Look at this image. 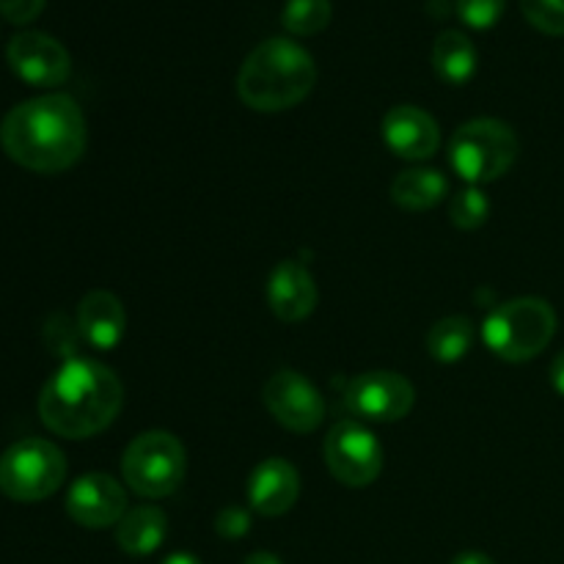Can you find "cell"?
Listing matches in <instances>:
<instances>
[{"label": "cell", "mask_w": 564, "mask_h": 564, "mask_svg": "<svg viewBox=\"0 0 564 564\" xmlns=\"http://www.w3.org/2000/svg\"><path fill=\"white\" fill-rule=\"evenodd\" d=\"M86 116L69 94H42L14 105L0 121V147L17 165L61 174L86 152Z\"/></svg>", "instance_id": "cell-1"}, {"label": "cell", "mask_w": 564, "mask_h": 564, "mask_svg": "<svg viewBox=\"0 0 564 564\" xmlns=\"http://www.w3.org/2000/svg\"><path fill=\"white\" fill-rule=\"evenodd\" d=\"M124 405V386L94 358H66L39 394V419L69 441L91 438L113 424Z\"/></svg>", "instance_id": "cell-2"}, {"label": "cell", "mask_w": 564, "mask_h": 564, "mask_svg": "<svg viewBox=\"0 0 564 564\" xmlns=\"http://www.w3.org/2000/svg\"><path fill=\"white\" fill-rule=\"evenodd\" d=\"M317 83V64L297 42L273 36L257 44L237 75V97L259 113H279L301 105Z\"/></svg>", "instance_id": "cell-3"}, {"label": "cell", "mask_w": 564, "mask_h": 564, "mask_svg": "<svg viewBox=\"0 0 564 564\" xmlns=\"http://www.w3.org/2000/svg\"><path fill=\"white\" fill-rule=\"evenodd\" d=\"M556 334V312L543 297H516L488 314L482 339L494 356L510 364L532 361Z\"/></svg>", "instance_id": "cell-4"}, {"label": "cell", "mask_w": 564, "mask_h": 564, "mask_svg": "<svg viewBox=\"0 0 564 564\" xmlns=\"http://www.w3.org/2000/svg\"><path fill=\"white\" fill-rule=\"evenodd\" d=\"M518 135L499 119H471L452 135L449 163L468 185L501 180L518 160Z\"/></svg>", "instance_id": "cell-5"}, {"label": "cell", "mask_w": 564, "mask_h": 564, "mask_svg": "<svg viewBox=\"0 0 564 564\" xmlns=\"http://www.w3.org/2000/svg\"><path fill=\"white\" fill-rule=\"evenodd\" d=\"M187 474V455L180 438L165 430L141 433L121 457V477L132 494L143 499H165L182 485Z\"/></svg>", "instance_id": "cell-6"}, {"label": "cell", "mask_w": 564, "mask_h": 564, "mask_svg": "<svg viewBox=\"0 0 564 564\" xmlns=\"http://www.w3.org/2000/svg\"><path fill=\"white\" fill-rule=\"evenodd\" d=\"M66 457L53 441L22 438L0 455V490L11 501H44L64 485Z\"/></svg>", "instance_id": "cell-7"}, {"label": "cell", "mask_w": 564, "mask_h": 564, "mask_svg": "<svg viewBox=\"0 0 564 564\" xmlns=\"http://www.w3.org/2000/svg\"><path fill=\"white\" fill-rule=\"evenodd\" d=\"M325 466L336 482L347 488H367L383 471V449L372 430L361 422H336L325 438Z\"/></svg>", "instance_id": "cell-8"}, {"label": "cell", "mask_w": 564, "mask_h": 564, "mask_svg": "<svg viewBox=\"0 0 564 564\" xmlns=\"http://www.w3.org/2000/svg\"><path fill=\"white\" fill-rule=\"evenodd\" d=\"M262 402L270 416L290 433H314L325 422V400L312 380L295 369H281L264 383Z\"/></svg>", "instance_id": "cell-9"}, {"label": "cell", "mask_w": 564, "mask_h": 564, "mask_svg": "<svg viewBox=\"0 0 564 564\" xmlns=\"http://www.w3.org/2000/svg\"><path fill=\"white\" fill-rule=\"evenodd\" d=\"M345 405L369 422H400L416 405V389L400 372L375 369L350 380Z\"/></svg>", "instance_id": "cell-10"}, {"label": "cell", "mask_w": 564, "mask_h": 564, "mask_svg": "<svg viewBox=\"0 0 564 564\" xmlns=\"http://www.w3.org/2000/svg\"><path fill=\"white\" fill-rule=\"evenodd\" d=\"M6 61L20 80L36 88L64 86L72 75V58L64 44L42 31H20L11 36Z\"/></svg>", "instance_id": "cell-11"}, {"label": "cell", "mask_w": 564, "mask_h": 564, "mask_svg": "<svg viewBox=\"0 0 564 564\" xmlns=\"http://www.w3.org/2000/svg\"><path fill=\"white\" fill-rule=\"evenodd\" d=\"M66 512L83 529L119 527L127 512V490L108 474H86L66 490Z\"/></svg>", "instance_id": "cell-12"}, {"label": "cell", "mask_w": 564, "mask_h": 564, "mask_svg": "<svg viewBox=\"0 0 564 564\" xmlns=\"http://www.w3.org/2000/svg\"><path fill=\"white\" fill-rule=\"evenodd\" d=\"M386 147L402 160H430L441 147L438 121L416 105H397L383 119Z\"/></svg>", "instance_id": "cell-13"}, {"label": "cell", "mask_w": 564, "mask_h": 564, "mask_svg": "<svg viewBox=\"0 0 564 564\" xmlns=\"http://www.w3.org/2000/svg\"><path fill=\"white\" fill-rule=\"evenodd\" d=\"M319 292L314 275L295 259H284L268 279V306L281 323H301L317 308Z\"/></svg>", "instance_id": "cell-14"}, {"label": "cell", "mask_w": 564, "mask_h": 564, "mask_svg": "<svg viewBox=\"0 0 564 564\" xmlns=\"http://www.w3.org/2000/svg\"><path fill=\"white\" fill-rule=\"evenodd\" d=\"M301 496V474L284 457H270L253 468L248 479V505L264 518H279L295 507Z\"/></svg>", "instance_id": "cell-15"}, {"label": "cell", "mask_w": 564, "mask_h": 564, "mask_svg": "<svg viewBox=\"0 0 564 564\" xmlns=\"http://www.w3.org/2000/svg\"><path fill=\"white\" fill-rule=\"evenodd\" d=\"M77 334L94 350H113L127 334V312L113 292L94 290L77 306Z\"/></svg>", "instance_id": "cell-16"}, {"label": "cell", "mask_w": 564, "mask_h": 564, "mask_svg": "<svg viewBox=\"0 0 564 564\" xmlns=\"http://www.w3.org/2000/svg\"><path fill=\"white\" fill-rule=\"evenodd\" d=\"M169 534V518L160 507H132L116 527V543L130 556H149L163 545Z\"/></svg>", "instance_id": "cell-17"}, {"label": "cell", "mask_w": 564, "mask_h": 564, "mask_svg": "<svg viewBox=\"0 0 564 564\" xmlns=\"http://www.w3.org/2000/svg\"><path fill=\"white\" fill-rule=\"evenodd\" d=\"M449 182L435 169H408L391 182V198L408 213H427L444 202Z\"/></svg>", "instance_id": "cell-18"}, {"label": "cell", "mask_w": 564, "mask_h": 564, "mask_svg": "<svg viewBox=\"0 0 564 564\" xmlns=\"http://www.w3.org/2000/svg\"><path fill=\"white\" fill-rule=\"evenodd\" d=\"M433 69L449 86H463L477 72V47L460 31H444L433 44Z\"/></svg>", "instance_id": "cell-19"}, {"label": "cell", "mask_w": 564, "mask_h": 564, "mask_svg": "<svg viewBox=\"0 0 564 564\" xmlns=\"http://www.w3.org/2000/svg\"><path fill=\"white\" fill-rule=\"evenodd\" d=\"M474 336H477V328H474V323L468 317H460V314L444 317L430 328L427 350L435 361L457 364L474 347Z\"/></svg>", "instance_id": "cell-20"}, {"label": "cell", "mask_w": 564, "mask_h": 564, "mask_svg": "<svg viewBox=\"0 0 564 564\" xmlns=\"http://www.w3.org/2000/svg\"><path fill=\"white\" fill-rule=\"evenodd\" d=\"M334 17L330 0H286L281 11V22L292 36H314L325 31Z\"/></svg>", "instance_id": "cell-21"}, {"label": "cell", "mask_w": 564, "mask_h": 564, "mask_svg": "<svg viewBox=\"0 0 564 564\" xmlns=\"http://www.w3.org/2000/svg\"><path fill=\"white\" fill-rule=\"evenodd\" d=\"M490 215V202L485 196L482 187L468 185L466 191L457 193L455 198L449 202V218L457 229L463 231H474L488 220Z\"/></svg>", "instance_id": "cell-22"}, {"label": "cell", "mask_w": 564, "mask_h": 564, "mask_svg": "<svg viewBox=\"0 0 564 564\" xmlns=\"http://www.w3.org/2000/svg\"><path fill=\"white\" fill-rule=\"evenodd\" d=\"M523 17L549 36H564V0H518Z\"/></svg>", "instance_id": "cell-23"}, {"label": "cell", "mask_w": 564, "mask_h": 564, "mask_svg": "<svg viewBox=\"0 0 564 564\" xmlns=\"http://www.w3.org/2000/svg\"><path fill=\"white\" fill-rule=\"evenodd\" d=\"M505 6L507 0H457L455 9L468 28L488 31V28H494L501 20Z\"/></svg>", "instance_id": "cell-24"}, {"label": "cell", "mask_w": 564, "mask_h": 564, "mask_svg": "<svg viewBox=\"0 0 564 564\" xmlns=\"http://www.w3.org/2000/svg\"><path fill=\"white\" fill-rule=\"evenodd\" d=\"M215 532L226 540H240L251 532V516L240 507H224L215 518Z\"/></svg>", "instance_id": "cell-25"}, {"label": "cell", "mask_w": 564, "mask_h": 564, "mask_svg": "<svg viewBox=\"0 0 564 564\" xmlns=\"http://www.w3.org/2000/svg\"><path fill=\"white\" fill-rule=\"evenodd\" d=\"M47 0H0V14L11 22V25H28L42 14Z\"/></svg>", "instance_id": "cell-26"}, {"label": "cell", "mask_w": 564, "mask_h": 564, "mask_svg": "<svg viewBox=\"0 0 564 564\" xmlns=\"http://www.w3.org/2000/svg\"><path fill=\"white\" fill-rule=\"evenodd\" d=\"M551 386L556 389V394L564 397V350L551 364Z\"/></svg>", "instance_id": "cell-27"}, {"label": "cell", "mask_w": 564, "mask_h": 564, "mask_svg": "<svg viewBox=\"0 0 564 564\" xmlns=\"http://www.w3.org/2000/svg\"><path fill=\"white\" fill-rule=\"evenodd\" d=\"M242 564H284V562H281L275 554H270V551H257V554L248 556Z\"/></svg>", "instance_id": "cell-28"}, {"label": "cell", "mask_w": 564, "mask_h": 564, "mask_svg": "<svg viewBox=\"0 0 564 564\" xmlns=\"http://www.w3.org/2000/svg\"><path fill=\"white\" fill-rule=\"evenodd\" d=\"M452 564H496V562L490 560V556H485V554H474V551H471V554H460V556H457V560L452 562Z\"/></svg>", "instance_id": "cell-29"}, {"label": "cell", "mask_w": 564, "mask_h": 564, "mask_svg": "<svg viewBox=\"0 0 564 564\" xmlns=\"http://www.w3.org/2000/svg\"><path fill=\"white\" fill-rule=\"evenodd\" d=\"M160 564H202V560L193 554H171V556H165Z\"/></svg>", "instance_id": "cell-30"}]
</instances>
